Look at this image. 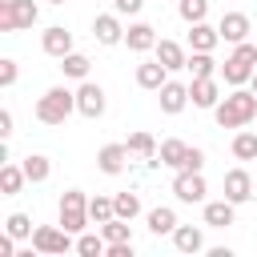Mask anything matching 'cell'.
Wrapping results in <instances>:
<instances>
[{"mask_svg":"<svg viewBox=\"0 0 257 257\" xmlns=\"http://www.w3.org/2000/svg\"><path fill=\"white\" fill-rule=\"evenodd\" d=\"M213 116H217L221 128H241V124L257 120V92L253 88H233L225 100H217Z\"/></svg>","mask_w":257,"mask_h":257,"instance_id":"1","label":"cell"},{"mask_svg":"<svg viewBox=\"0 0 257 257\" xmlns=\"http://www.w3.org/2000/svg\"><path fill=\"white\" fill-rule=\"evenodd\" d=\"M72 112H76V92H68L64 84L48 88V92L36 100V120H44V124H64Z\"/></svg>","mask_w":257,"mask_h":257,"instance_id":"2","label":"cell"},{"mask_svg":"<svg viewBox=\"0 0 257 257\" xmlns=\"http://www.w3.org/2000/svg\"><path fill=\"white\" fill-rule=\"evenodd\" d=\"M257 64V44H249V40H241L237 48H233V56L221 64V76H225V84L229 88H241V84H249L253 80V68Z\"/></svg>","mask_w":257,"mask_h":257,"instance_id":"3","label":"cell"},{"mask_svg":"<svg viewBox=\"0 0 257 257\" xmlns=\"http://www.w3.org/2000/svg\"><path fill=\"white\" fill-rule=\"evenodd\" d=\"M88 221H92L88 217V197L80 189H64V197H60V225L68 233H84Z\"/></svg>","mask_w":257,"mask_h":257,"instance_id":"4","label":"cell"},{"mask_svg":"<svg viewBox=\"0 0 257 257\" xmlns=\"http://www.w3.org/2000/svg\"><path fill=\"white\" fill-rule=\"evenodd\" d=\"M36 20H40V8L32 0H0V32L32 28Z\"/></svg>","mask_w":257,"mask_h":257,"instance_id":"5","label":"cell"},{"mask_svg":"<svg viewBox=\"0 0 257 257\" xmlns=\"http://www.w3.org/2000/svg\"><path fill=\"white\" fill-rule=\"evenodd\" d=\"M32 249L44 257H56V253H68L76 245H72V233L64 225H40V229H32Z\"/></svg>","mask_w":257,"mask_h":257,"instance_id":"6","label":"cell"},{"mask_svg":"<svg viewBox=\"0 0 257 257\" xmlns=\"http://www.w3.org/2000/svg\"><path fill=\"white\" fill-rule=\"evenodd\" d=\"M104 108H108L104 88L92 84V80H80V88H76V112L88 116V120H96V116H104Z\"/></svg>","mask_w":257,"mask_h":257,"instance_id":"7","label":"cell"},{"mask_svg":"<svg viewBox=\"0 0 257 257\" xmlns=\"http://www.w3.org/2000/svg\"><path fill=\"white\" fill-rule=\"evenodd\" d=\"M173 193H177V201H185V205H201L209 189H205V177H201V173L177 169V177H173Z\"/></svg>","mask_w":257,"mask_h":257,"instance_id":"8","label":"cell"},{"mask_svg":"<svg viewBox=\"0 0 257 257\" xmlns=\"http://www.w3.org/2000/svg\"><path fill=\"white\" fill-rule=\"evenodd\" d=\"M157 100H161V112L177 116V112L189 104V84H181V80H165V84L157 88Z\"/></svg>","mask_w":257,"mask_h":257,"instance_id":"9","label":"cell"},{"mask_svg":"<svg viewBox=\"0 0 257 257\" xmlns=\"http://www.w3.org/2000/svg\"><path fill=\"white\" fill-rule=\"evenodd\" d=\"M217 32H221V40L241 44V40L253 32V24H249V16H245V12H225V16H221V24H217Z\"/></svg>","mask_w":257,"mask_h":257,"instance_id":"10","label":"cell"},{"mask_svg":"<svg viewBox=\"0 0 257 257\" xmlns=\"http://www.w3.org/2000/svg\"><path fill=\"white\" fill-rule=\"evenodd\" d=\"M40 48L48 52V56H68L72 52V32L64 28V24H52V28H44V36H40Z\"/></svg>","mask_w":257,"mask_h":257,"instance_id":"11","label":"cell"},{"mask_svg":"<svg viewBox=\"0 0 257 257\" xmlns=\"http://www.w3.org/2000/svg\"><path fill=\"white\" fill-rule=\"evenodd\" d=\"M225 197H229L233 205H245V201L253 197V181H249L245 169H229V173H225Z\"/></svg>","mask_w":257,"mask_h":257,"instance_id":"12","label":"cell"},{"mask_svg":"<svg viewBox=\"0 0 257 257\" xmlns=\"http://www.w3.org/2000/svg\"><path fill=\"white\" fill-rule=\"evenodd\" d=\"M189 100H193L197 108H217V100H221V88H217V80H213V76H201V80H193V84H189Z\"/></svg>","mask_w":257,"mask_h":257,"instance_id":"13","label":"cell"},{"mask_svg":"<svg viewBox=\"0 0 257 257\" xmlns=\"http://www.w3.org/2000/svg\"><path fill=\"white\" fill-rule=\"evenodd\" d=\"M124 161H128V145H104V149L96 153V169L108 173V177L124 173Z\"/></svg>","mask_w":257,"mask_h":257,"instance_id":"14","label":"cell"},{"mask_svg":"<svg viewBox=\"0 0 257 257\" xmlns=\"http://www.w3.org/2000/svg\"><path fill=\"white\" fill-rule=\"evenodd\" d=\"M124 44L133 48V52H149V48H157V28L153 24H128L124 28Z\"/></svg>","mask_w":257,"mask_h":257,"instance_id":"15","label":"cell"},{"mask_svg":"<svg viewBox=\"0 0 257 257\" xmlns=\"http://www.w3.org/2000/svg\"><path fill=\"white\" fill-rule=\"evenodd\" d=\"M217 44H221V32H217V28H209L205 20L189 24V48H193V52H213Z\"/></svg>","mask_w":257,"mask_h":257,"instance_id":"16","label":"cell"},{"mask_svg":"<svg viewBox=\"0 0 257 257\" xmlns=\"http://www.w3.org/2000/svg\"><path fill=\"white\" fill-rule=\"evenodd\" d=\"M92 36H96L100 44H120V40H124V28H120V20H116L112 12H104V16L92 20Z\"/></svg>","mask_w":257,"mask_h":257,"instance_id":"17","label":"cell"},{"mask_svg":"<svg viewBox=\"0 0 257 257\" xmlns=\"http://www.w3.org/2000/svg\"><path fill=\"white\" fill-rule=\"evenodd\" d=\"M165 80H169V68H165L161 60H145V64H137V84H141V88L157 92Z\"/></svg>","mask_w":257,"mask_h":257,"instance_id":"18","label":"cell"},{"mask_svg":"<svg viewBox=\"0 0 257 257\" xmlns=\"http://www.w3.org/2000/svg\"><path fill=\"white\" fill-rule=\"evenodd\" d=\"M233 217H237V205L225 197V201H205V225H213V229H225V225H233Z\"/></svg>","mask_w":257,"mask_h":257,"instance_id":"19","label":"cell"},{"mask_svg":"<svg viewBox=\"0 0 257 257\" xmlns=\"http://www.w3.org/2000/svg\"><path fill=\"white\" fill-rule=\"evenodd\" d=\"M185 153H189V145H185V141H165V145L157 149V157H149V165H165V169H181V161H185Z\"/></svg>","mask_w":257,"mask_h":257,"instance_id":"20","label":"cell"},{"mask_svg":"<svg viewBox=\"0 0 257 257\" xmlns=\"http://www.w3.org/2000/svg\"><path fill=\"white\" fill-rule=\"evenodd\" d=\"M173 245H177L181 253H201V249H205V233H201L197 225H177V229H173Z\"/></svg>","mask_w":257,"mask_h":257,"instance_id":"21","label":"cell"},{"mask_svg":"<svg viewBox=\"0 0 257 257\" xmlns=\"http://www.w3.org/2000/svg\"><path fill=\"white\" fill-rule=\"evenodd\" d=\"M153 52H157V60H161L169 72L185 68V60H189V56H185V48H181L177 40H157V48H153Z\"/></svg>","mask_w":257,"mask_h":257,"instance_id":"22","label":"cell"},{"mask_svg":"<svg viewBox=\"0 0 257 257\" xmlns=\"http://www.w3.org/2000/svg\"><path fill=\"white\" fill-rule=\"evenodd\" d=\"M173 229H177V213H173L169 205L149 209V233H153V237H165V233H173Z\"/></svg>","mask_w":257,"mask_h":257,"instance_id":"23","label":"cell"},{"mask_svg":"<svg viewBox=\"0 0 257 257\" xmlns=\"http://www.w3.org/2000/svg\"><path fill=\"white\" fill-rule=\"evenodd\" d=\"M185 68L193 72V80H201V76H217V72H221L217 60H213V52H193V56L185 60Z\"/></svg>","mask_w":257,"mask_h":257,"instance_id":"24","label":"cell"},{"mask_svg":"<svg viewBox=\"0 0 257 257\" xmlns=\"http://www.w3.org/2000/svg\"><path fill=\"white\" fill-rule=\"evenodd\" d=\"M48 173H52V161H48V157H40V153H28V157H24V177H28L32 185L48 181Z\"/></svg>","mask_w":257,"mask_h":257,"instance_id":"25","label":"cell"},{"mask_svg":"<svg viewBox=\"0 0 257 257\" xmlns=\"http://www.w3.org/2000/svg\"><path fill=\"white\" fill-rule=\"evenodd\" d=\"M24 181H28V177H24V165H4V169H0V193H4V197L20 193Z\"/></svg>","mask_w":257,"mask_h":257,"instance_id":"26","label":"cell"},{"mask_svg":"<svg viewBox=\"0 0 257 257\" xmlns=\"http://www.w3.org/2000/svg\"><path fill=\"white\" fill-rule=\"evenodd\" d=\"M60 68H64V76H72V80H88V56H84V52L60 56Z\"/></svg>","mask_w":257,"mask_h":257,"instance_id":"27","label":"cell"},{"mask_svg":"<svg viewBox=\"0 0 257 257\" xmlns=\"http://www.w3.org/2000/svg\"><path fill=\"white\" fill-rule=\"evenodd\" d=\"M88 217L96 225H104L108 217H116V201L112 197H88Z\"/></svg>","mask_w":257,"mask_h":257,"instance_id":"28","label":"cell"},{"mask_svg":"<svg viewBox=\"0 0 257 257\" xmlns=\"http://www.w3.org/2000/svg\"><path fill=\"white\" fill-rule=\"evenodd\" d=\"M104 249H108V241L96 237V233H80L76 237V253L80 257H104Z\"/></svg>","mask_w":257,"mask_h":257,"instance_id":"29","label":"cell"},{"mask_svg":"<svg viewBox=\"0 0 257 257\" xmlns=\"http://www.w3.org/2000/svg\"><path fill=\"white\" fill-rule=\"evenodd\" d=\"M233 157L237 161H257V133H237L233 137Z\"/></svg>","mask_w":257,"mask_h":257,"instance_id":"30","label":"cell"},{"mask_svg":"<svg viewBox=\"0 0 257 257\" xmlns=\"http://www.w3.org/2000/svg\"><path fill=\"white\" fill-rule=\"evenodd\" d=\"M124 145H128L133 157H157V141H153V133H133Z\"/></svg>","mask_w":257,"mask_h":257,"instance_id":"31","label":"cell"},{"mask_svg":"<svg viewBox=\"0 0 257 257\" xmlns=\"http://www.w3.org/2000/svg\"><path fill=\"white\" fill-rule=\"evenodd\" d=\"M100 237H104V241H133V233H128V221H124V217H108V221L100 225Z\"/></svg>","mask_w":257,"mask_h":257,"instance_id":"32","label":"cell"},{"mask_svg":"<svg viewBox=\"0 0 257 257\" xmlns=\"http://www.w3.org/2000/svg\"><path fill=\"white\" fill-rule=\"evenodd\" d=\"M177 12H181V20H185V24H197V20H205L209 0H181V4H177Z\"/></svg>","mask_w":257,"mask_h":257,"instance_id":"33","label":"cell"},{"mask_svg":"<svg viewBox=\"0 0 257 257\" xmlns=\"http://www.w3.org/2000/svg\"><path fill=\"white\" fill-rule=\"evenodd\" d=\"M112 201H116V217H124V221H133L141 213V197L137 193H116Z\"/></svg>","mask_w":257,"mask_h":257,"instance_id":"34","label":"cell"},{"mask_svg":"<svg viewBox=\"0 0 257 257\" xmlns=\"http://www.w3.org/2000/svg\"><path fill=\"white\" fill-rule=\"evenodd\" d=\"M4 229L16 237V241H24V237H32V221H28V213H12L8 221H4Z\"/></svg>","mask_w":257,"mask_h":257,"instance_id":"35","label":"cell"},{"mask_svg":"<svg viewBox=\"0 0 257 257\" xmlns=\"http://www.w3.org/2000/svg\"><path fill=\"white\" fill-rule=\"evenodd\" d=\"M181 169H189V173H201V169H205V153H201L197 145H189V153H185Z\"/></svg>","mask_w":257,"mask_h":257,"instance_id":"36","label":"cell"},{"mask_svg":"<svg viewBox=\"0 0 257 257\" xmlns=\"http://www.w3.org/2000/svg\"><path fill=\"white\" fill-rule=\"evenodd\" d=\"M16 76H20L16 60H0V84H4V88H12V84H16Z\"/></svg>","mask_w":257,"mask_h":257,"instance_id":"37","label":"cell"},{"mask_svg":"<svg viewBox=\"0 0 257 257\" xmlns=\"http://www.w3.org/2000/svg\"><path fill=\"white\" fill-rule=\"evenodd\" d=\"M104 257H133V241H108Z\"/></svg>","mask_w":257,"mask_h":257,"instance_id":"38","label":"cell"},{"mask_svg":"<svg viewBox=\"0 0 257 257\" xmlns=\"http://www.w3.org/2000/svg\"><path fill=\"white\" fill-rule=\"evenodd\" d=\"M112 8H116L120 16H137V12L145 8V0H112Z\"/></svg>","mask_w":257,"mask_h":257,"instance_id":"39","label":"cell"},{"mask_svg":"<svg viewBox=\"0 0 257 257\" xmlns=\"http://www.w3.org/2000/svg\"><path fill=\"white\" fill-rule=\"evenodd\" d=\"M8 137H12V112L0 108V141H8Z\"/></svg>","mask_w":257,"mask_h":257,"instance_id":"40","label":"cell"},{"mask_svg":"<svg viewBox=\"0 0 257 257\" xmlns=\"http://www.w3.org/2000/svg\"><path fill=\"white\" fill-rule=\"evenodd\" d=\"M12 253H16V237L4 233V237H0V257H12Z\"/></svg>","mask_w":257,"mask_h":257,"instance_id":"41","label":"cell"},{"mask_svg":"<svg viewBox=\"0 0 257 257\" xmlns=\"http://www.w3.org/2000/svg\"><path fill=\"white\" fill-rule=\"evenodd\" d=\"M249 88H253V92H257V72H253V80H249Z\"/></svg>","mask_w":257,"mask_h":257,"instance_id":"42","label":"cell"},{"mask_svg":"<svg viewBox=\"0 0 257 257\" xmlns=\"http://www.w3.org/2000/svg\"><path fill=\"white\" fill-rule=\"evenodd\" d=\"M48 4H64V0H48Z\"/></svg>","mask_w":257,"mask_h":257,"instance_id":"43","label":"cell"}]
</instances>
